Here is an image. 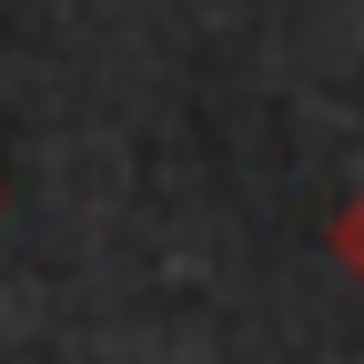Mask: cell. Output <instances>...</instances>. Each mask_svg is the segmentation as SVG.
Segmentation results:
<instances>
[{
	"instance_id": "6da1fadb",
	"label": "cell",
	"mask_w": 364,
	"mask_h": 364,
	"mask_svg": "<svg viewBox=\"0 0 364 364\" xmlns=\"http://www.w3.org/2000/svg\"><path fill=\"white\" fill-rule=\"evenodd\" d=\"M324 243H334V263L354 273V284H364V182H354V193H344V213L324 223Z\"/></svg>"
}]
</instances>
